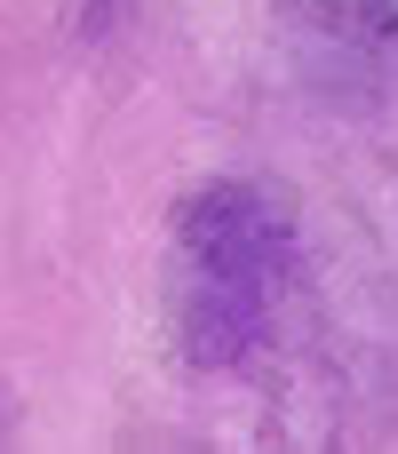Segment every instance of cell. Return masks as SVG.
I'll return each mask as SVG.
<instances>
[{
    "mask_svg": "<svg viewBox=\"0 0 398 454\" xmlns=\"http://www.w3.org/2000/svg\"><path fill=\"white\" fill-rule=\"evenodd\" d=\"M303 32L359 48V56H398V0H279Z\"/></svg>",
    "mask_w": 398,
    "mask_h": 454,
    "instance_id": "obj_2",
    "label": "cell"
},
{
    "mask_svg": "<svg viewBox=\"0 0 398 454\" xmlns=\"http://www.w3.org/2000/svg\"><path fill=\"white\" fill-rule=\"evenodd\" d=\"M375 271H383V303L398 311V176L383 192V207H375Z\"/></svg>",
    "mask_w": 398,
    "mask_h": 454,
    "instance_id": "obj_3",
    "label": "cell"
},
{
    "mask_svg": "<svg viewBox=\"0 0 398 454\" xmlns=\"http://www.w3.org/2000/svg\"><path fill=\"white\" fill-rule=\"evenodd\" d=\"M303 215L263 176H207L176 200L168 343L183 375H263L303 343Z\"/></svg>",
    "mask_w": 398,
    "mask_h": 454,
    "instance_id": "obj_1",
    "label": "cell"
},
{
    "mask_svg": "<svg viewBox=\"0 0 398 454\" xmlns=\"http://www.w3.org/2000/svg\"><path fill=\"white\" fill-rule=\"evenodd\" d=\"M0 439H8V407H0Z\"/></svg>",
    "mask_w": 398,
    "mask_h": 454,
    "instance_id": "obj_4",
    "label": "cell"
}]
</instances>
